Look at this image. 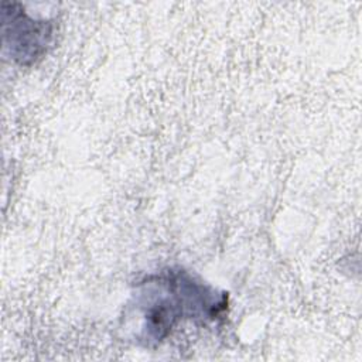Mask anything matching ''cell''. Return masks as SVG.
Returning a JSON list of instances; mask_svg holds the SVG:
<instances>
[{
	"label": "cell",
	"instance_id": "cell-1",
	"mask_svg": "<svg viewBox=\"0 0 362 362\" xmlns=\"http://www.w3.org/2000/svg\"><path fill=\"white\" fill-rule=\"evenodd\" d=\"M129 305L136 315V339L153 346L185 320L215 321L228 308V296L189 272L171 267L140 280Z\"/></svg>",
	"mask_w": 362,
	"mask_h": 362
},
{
	"label": "cell",
	"instance_id": "cell-2",
	"mask_svg": "<svg viewBox=\"0 0 362 362\" xmlns=\"http://www.w3.org/2000/svg\"><path fill=\"white\" fill-rule=\"evenodd\" d=\"M55 21L34 17L18 1L1 3L3 49L11 61L31 66L41 61L55 40Z\"/></svg>",
	"mask_w": 362,
	"mask_h": 362
}]
</instances>
